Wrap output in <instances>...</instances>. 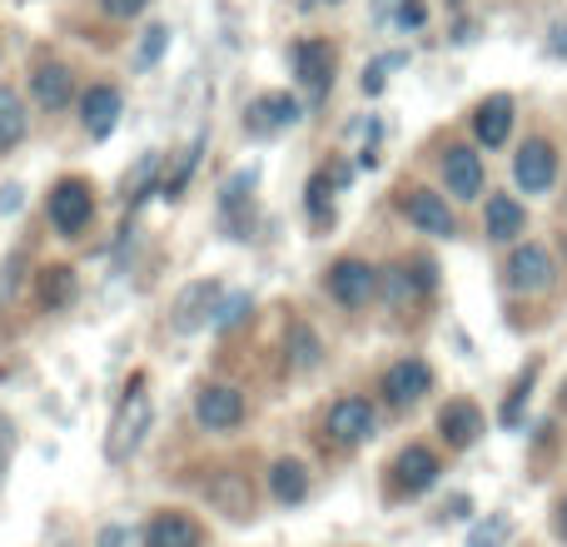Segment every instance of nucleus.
<instances>
[{
  "label": "nucleus",
  "mask_w": 567,
  "mask_h": 547,
  "mask_svg": "<svg viewBox=\"0 0 567 547\" xmlns=\"http://www.w3.org/2000/svg\"><path fill=\"white\" fill-rule=\"evenodd\" d=\"M293 120H299V100L275 90V95H259L255 105H249V135H279Z\"/></svg>",
  "instance_id": "obj_13"
},
{
  "label": "nucleus",
  "mask_w": 567,
  "mask_h": 547,
  "mask_svg": "<svg viewBox=\"0 0 567 547\" xmlns=\"http://www.w3.org/2000/svg\"><path fill=\"white\" fill-rule=\"evenodd\" d=\"M429 383H433V373H429V363H419V359H399L383 373V393H389V403H399V409L419 403L423 393H429Z\"/></svg>",
  "instance_id": "obj_8"
},
{
  "label": "nucleus",
  "mask_w": 567,
  "mask_h": 547,
  "mask_svg": "<svg viewBox=\"0 0 567 547\" xmlns=\"http://www.w3.org/2000/svg\"><path fill=\"white\" fill-rule=\"evenodd\" d=\"M513 179H518V189H528V195H548L553 179H558V149H553L548 140H528V145L518 149V159H513Z\"/></svg>",
  "instance_id": "obj_2"
},
{
  "label": "nucleus",
  "mask_w": 567,
  "mask_h": 547,
  "mask_svg": "<svg viewBox=\"0 0 567 547\" xmlns=\"http://www.w3.org/2000/svg\"><path fill=\"white\" fill-rule=\"evenodd\" d=\"M563 533H567V503H563Z\"/></svg>",
  "instance_id": "obj_32"
},
{
  "label": "nucleus",
  "mask_w": 567,
  "mask_h": 547,
  "mask_svg": "<svg viewBox=\"0 0 567 547\" xmlns=\"http://www.w3.org/2000/svg\"><path fill=\"white\" fill-rule=\"evenodd\" d=\"M249 189H255V169H239V175L225 185V215H239V239H245V229H249V219H245Z\"/></svg>",
  "instance_id": "obj_24"
},
{
  "label": "nucleus",
  "mask_w": 567,
  "mask_h": 547,
  "mask_svg": "<svg viewBox=\"0 0 567 547\" xmlns=\"http://www.w3.org/2000/svg\"><path fill=\"white\" fill-rule=\"evenodd\" d=\"M319 359V339L309 329H293V369H309Z\"/></svg>",
  "instance_id": "obj_27"
},
{
  "label": "nucleus",
  "mask_w": 567,
  "mask_h": 547,
  "mask_svg": "<svg viewBox=\"0 0 567 547\" xmlns=\"http://www.w3.org/2000/svg\"><path fill=\"white\" fill-rule=\"evenodd\" d=\"M503 538H508V518H488V523H478V528H473L468 547H498Z\"/></svg>",
  "instance_id": "obj_26"
},
{
  "label": "nucleus",
  "mask_w": 567,
  "mask_h": 547,
  "mask_svg": "<svg viewBox=\"0 0 567 547\" xmlns=\"http://www.w3.org/2000/svg\"><path fill=\"white\" fill-rule=\"evenodd\" d=\"M439 429H443V438L463 448V443H473L483 433V413L473 409V403H449V409L439 413Z\"/></svg>",
  "instance_id": "obj_17"
},
{
  "label": "nucleus",
  "mask_w": 567,
  "mask_h": 547,
  "mask_svg": "<svg viewBox=\"0 0 567 547\" xmlns=\"http://www.w3.org/2000/svg\"><path fill=\"white\" fill-rule=\"evenodd\" d=\"M433 478H439V458H433L429 448H403L399 463H393V483H399L403 493L433 488Z\"/></svg>",
  "instance_id": "obj_15"
},
{
  "label": "nucleus",
  "mask_w": 567,
  "mask_h": 547,
  "mask_svg": "<svg viewBox=\"0 0 567 547\" xmlns=\"http://www.w3.org/2000/svg\"><path fill=\"white\" fill-rule=\"evenodd\" d=\"M269 493H275L279 503H299L303 493H309V473H303V463L279 458L275 468H269Z\"/></svg>",
  "instance_id": "obj_20"
},
{
  "label": "nucleus",
  "mask_w": 567,
  "mask_h": 547,
  "mask_svg": "<svg viewBox=\"0 0 567 547\" xmlns=\"http://www.w3.org/2000/svg\"><path fill=\"white\" fill-rule=\"evenodd\" d=\"M333 179H339V175L319 169V175H313V185H309V215L319 219V225H329V189H333Z\"/></svg>",
  "instance_id": "obj_25"
},
{
  "label": "nucleus",
  "mask_w": 567,
  "mask_h": 547,
  "mask_svg": "<svg viewBox=\"0 0 567 547\" xmlns=\"http://www.w3.org/2000/svg\"><path fill=\"white\" fill-rule=\"evenodd\" d=\"M90 215H95V199H90V189L80 185V179H60V185L50 189V225H55L60 235H80V229L90 225Z\"/></svg>",
  "instance_id": "obj_3"
},
{
  "label": "nucleus",
  "mask_w": 567,
  "mask_h": 547,
  "mask_svg": "<svg viewBox=\"0 0 567 547\" xmlns=\"http://www.w3.org/2000/svg\"><path fill=\"white\" fill-rule=\"evenodd\" d=\"M293 75L309 90V100H323L333 85V45L329 40H309V45L293 50Z\"/></svg>",
  "instance_id": "obj_4"
},
{
  "label": "nucleus",
  "mask_w": 567,
  "mask_h": 547,
  "mask_svg": "<svg viewBox=\"0 0 567 547\" xmlns=\"http://www.w3.org/2000/svg\"><path fill=\"white\" fill-rule=\"evenodd\" d=\"M329 433L333 443H343V448H353V443H363L373 433V409L363 399H343L329 409Z\"/></svg>",
  "instance_id": "obj_12"
},
{
  "label": "nucleus",
  "mask_w": 567,
  "mask_h": 547,
  "mask_svg": "<svg viewBox=\"0 0 567 547\" xmlns=\"http://www.w3.org/2000/svg\"><path fill=\"white\" fill-rule=\"evenodd\" d=\"M165 35H169L165 25H155V30H150V35H145V50H140V60H145V65H150V60H159V55H165Z\"/></svg>",
  "instance_id": "obj_29"
},
{
  "label": "nucleus",
  "mask_w": 567,
  "mask_h": 547,
  "mask_svg": "<svg viewBox=\"0 0 567 547\" xmlns=\"http://www.w3.org/2000/svg\"><path fill=\"white\" fill-rule=\"evenodd\" d=\"M219 303H225V299H219V283H215V279L189 283V289L175 299V329H179V333L205 329V323L219 313Z\"/></svg>",
  "instance_id": "obj_6"
},
{
  "label": "nucleus",
  "mask_w": 567,
  "mask_h": 547,
  "mask_svg": "<svg viewBox=\"0 0 567 547\" xmlns=\"http://www.w3.org/2000/svg\"><path fill=\"white\" fill-rule=\"evenodd\" d=\"M389 65H399V55H393V60H373V65H369V75H363V90H369V95H379V90H383V70H389Z\"/></svg>",
  "instance_id": "obj_30"
},
{
  "label": "nucleus",
  "mask_w": 567,
  "mask_h": 547,
  "mask_svg": "<svg viewBox=\"0 0 567 547\" xmlns=\"http://www.w3.org/2000/svg\"><path fill=\"white\" fill-rule=\"evenodd\" d=\"M403 215H409L423 235H443V239L453 235V209L443 205V195H433V189H409V195H403Z\"/></svg>",
  "instance_id": "obj_10"
},
{
  "label": "nucleus",
  "mask_w": 567,
  "mask_h": 547,
  "mask_svg": "<svg viewBox=\"0 0 567 547\" xmlns=\"http://www.w3.org/2000/svg\"><path fill=\"white\" fill-rule=\"evenodd\" d=\"M443 179H449V195L458 199H478L483 195V159L468 145H453L443 155Z\"/></svg>",
  "instance_id": "obj_9"
},
{
  "label": "nucleus",
  "mask_w": 567,
  "mask_h": 547,
  "mask_svg": "<svg viewBox=\"0 0 567 547\" xmlns=\"http://www.w3.org/2000/svg\"><path fill=\"white\" fill-rule=\"evenodd\" d=\"M150 547H199V533L189 518H175V513H165V518L150 523Z\"/></svg>",
  "instance_id": "obj_22"
},
{
  "label": "nucleus",
  "mask_w": 567,
  "mask_h": 547,
  "mask_svg": "<svg viewBox=\"0 0 567 547\" xmlns=\"http://www.w3.org/2000/svg\"><path fill=\"white\" fill-rule=\"evenodd\" d=\"M70 299H75V274H70L65 265L40 274V303H45V309H65Z\"/></svg>",
  "instance_id": "obj_23"
},
{
  "label": "nucleus",
  "mask_w": 567,
  "mask_h": 547,
  "mask_svg": "<svg viewBox=\"0 0 567 547\" xmlns=\"http://www.w3.org/2000/svg\"><path fill=\"white\" fill-rule=\"evenodd\" d=\"M30 90H35V100H40L45 110H65V105H70V90H75V80H70L65 65H45V70H35Z\"/></svg>",
  "instance_id": "obj_18"
},
{
  "label": "nucleus",
  "mask_w": 567,
  "mask_h": 547,
  "mask_svg": "<svg viewBox=\"0 0 567 547\" xmlns=\"http://www.w3.org/2000/svg\"><path fill=\"white\" fill-rule=\"evenodd\" d=\"M373 289H379V274L363 265V259H339V265L329 269V293L343 303V309H359V303H369Z\"/></svg>",
  "instance_id": "obj_5"
},
{
  "label": "nucleus",
  "mask_w": 567,
  "mask_h": 547,
  "mask_svg": "<svg viewBox=\"0 0 567 547\" xmlns=\"http://www.w3.org/2000/svg\"><path fill=\"white\" fill-rule=\"evenodd\" d=\"M20 140H25V105H20L16 90L0 85V155L16 149Z\"/></svg>",
  "instance_id": "obj_21"
},
{
  "label": "nucleus",
  "mask_w": 567,
  "mask_h": 547,
  "mask_svg": "<svg viewBox=\"0 0 567 547\" xmlns=\"http://www.w3.org/2000/svg\"><path fill=\"white\" fill-rule=\"evenodd\" d=\"M508 283L518 293H543L553 283V259H548V249L543 245H523V249H513V259H508Z\"/></svg>",
  "instance_id": "obj_7"
},
{
  "label": "nucleus",
  "mask_w": 567,
  "mask_h": 547,
  "mask_svg": "<svg viewBox=\"0 0 567 547\" xmlns=\"http://www.w3.org/2000/svg\"><path fill=\"white\" fill-rule=\"evenodd\" d=\"M80 120H85V130L95 140H105L110 130L120 125V90H110V85L85 90V100H80Z\"/></svg>",
  "instance_id": "obj_14"
},
{
  "label": "nucleus",
  "mask_w": 567,
  "mask_h": 547,
  "mask_svg": "<svg viewBox=\"0 0 567 547\" xmlns=\"http://www.w3.org/2000/svg\"><path fill=\"white\" fill-rule=\"evenodd\" d=\"M488 239H513V235H523V205L513 195H493L488 199Z\"/></svg>",
  "instance_id": "obj_19"
},
{
  "label": "nucleus",
  "mask_w": 567,
  "mask_h": 547,
  "mask_svg": "<svg viewBox=\"0 0 567 547\" xmlns=\"http://www.w3.org/2000/svg\"><path fill=\"white\" fill-rule=\"evenodd\" d=\"M239 419H245V399H239L235 389H225V383H209V389L199 393V423H205V429L229 433Z\"/></svg>",
  "instance_id": "obj_11"
},
{
  "label": "nucleus",
  "mask_w": 567,
  "mask_h": 547,
  "mask_svg": "<svg viewBox=\"0 0 567 547\" xmlns=\"http://www.w3.org/2000/svg\"><path fill=\"white\" fill-rule=\"evenodd\" d=\"M249 313V293H235V299H225L219 303V313H215V323L219 329H229V323H239Z\"/></svg>",
  "instance_id": "obj_28"
},
{
  "label": "nucleus",
  "mask_w": 567,
  "mask_h": 547,
  "mask_svg": "<svg viewBox=\"0 0 567 547\" xmlns=\"http://www.w3.org/2000/svg\"><path fill=\"white\" fill-rule=\"evenodd\" d=\"M100 6H105L110 16H125V20H130V16H140V10H145L150 0H100Z\"/></svg>",
  "instance_id": "obj_31"
},
{
  "label": "nucleus",
  "mask_w": 567,
  "mask_h": 547,
  "mask_svg": "<svg viewBox=\"0 0 567 547\" xmlns=\"http://www.w3.org/2000/svg\"><path fill=\"white\" fill-rule=\"evenodd\" d=\"M473 130H478V140L488 149L508 145V130H513V100L508 95H493L478 105V115H473Z\"/></svg>",
  "instance_id": "obj_16"
},
{
  "label": "nucleus",
  "mask_w": 567,
  "mask_h": 547,
  "mask_svg": "<svg viewBox=\"0 0 567 547\" xmlns=\"http://www.w3.org/2000/svg\"><path fill=\"white\" fill-rule=\"evenodd\" d=\"M150 419H155V409H150V393H145V379H130L125 399H120V413L115 423H110V438H105V458L110 463H130L135 458V448L145 443L150 433Z\"/></svg>",
  "instance_id": "obj_1"
}]
</instances>
